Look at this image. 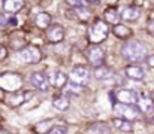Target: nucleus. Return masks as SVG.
<instances>
[{
  "instance_id": "5",
  "label": "nucleus",
  "mask_w": 154,
  "mask_h": 134,
  "mask_svg": "<svg viewBox=\"0 0 154 134\" xmlns=\"http://www.w3.org/2000/svg\"><path fill=\"white\" fill-rule=\"evenodd\" d=\"M115 110H117V113L120 115V116H123L124 119H127V121H135V119H138V116H139V109L136 107V106H133V104H118L117 107H115Z\"/></svg>"
},
{
  "instance_id": "25",
  "label": "nucleus",
  "mask_w": 154,
  "mask_h": 134,
  "mask_svg": "<svg viewBox=\"0 0 154 134\" xmlns=\"http://www.w3.org/2000/svg\"><path fill=\"white\" fill-rule=\"evenodd\" d=\"M66 133H67V128L64 125H54L48 131V134H66Z\"/></svg>"
},
{
  "instance_id": "24",
  "label": "nucleus",
  "mask_w": 154,
  "mask_h": 134,
  "mask_svg": "<svg viewBox=\"0 0 154 134\" xmlns=\"http://www.w3.org/2000/svg\"><path fill=\"white\" fill-rule=\"evenodd\" d=\"M30 97H32V92H26V94H24V97H21V95H20V97H17V95H15V97H12V98L9 100V103H11L12 106H20L21 103L27 101Z\"/></svg>"
},
{
  "instance_id": "18",
  "label": "nucleus",
  "mask_w": 154,
  "mask_h": 134,
  "mask_svg": "<svg viewBox=\"0 0 154 134\" xmlns=\"http://www.w3.org/2000/svg\"><path fill=\"white\" fill-rule=\"evenodd\" d=\"M24 6L23 0H5L3 1V9L6 12H17Z\"/></svg>"
},
{
  "instance_id": "19",
  "label": "nucleus",
  "mask_w": 154,
  "mask_h": 134,
  "mask_svg": "<svg viewBox=\"0 0 154 134\" xmlns=\"http://www.w3.org/2000/svg\"><path fill=\"white\" fill-rule=\"evenodd\" d=\"M112 31H114V34H115L117 37H120V39H127V37L132 36V30H130L129 27H126L124 24H117Z\"/></svg>"
},
{
  "instance_id": "15",
  "label": "nucleus",
  "mask_w": 154,
  "mask_h": 134,
  "mask_svg": "<svg viewBox=\"0 0 154 134\" xmlns=\"http://www.w3.org/2000/svg\"><path fill=\"white\" fill-rule=\"evenodd\" d=\"M35 22H36V25H38L39 28L45 30V28H48L50 24H51V16H50V13H47V12H39V13L36 15V18H35Z\"/></svg>"
},
{
  "instance_id": "28",
  "label": "nucleus",
  "mask_w": 154,
  "mask_h": 134,
  "mask_svg": "<svg viewBox=\"0 0 154 134\" xmlns=\"http://www.w3.org/2000/svg\"><path fill=\"white\" fill-rule=\"evenodd\" d=\"M6 25H8V18L0 13V28H5Z\"/></svg>"
},
{
  "instance_id": "10",
  "label": "nucleus",
  "mask_w": 154,
  "mask_h": 134,
  "mask_svg": "<svg viewBox=\"0 0 154 134\" xmlns=\"http://www.w3.org/2000/svg\"><path fill=\"white\" fill-rule=\"evenodd\" d=\"M141 16V9L136 6H126L121 10V18L126 21H136Z\"/></svg>"
},
{
  "instance_id": "4",
  "label": "nucleus",
  "mask_w": 154,
  "mask_h": 134,
  "mask_svg": "<svg viewBox=\"0 0 154 134\" xmlns=\"http://www.w3.org/2000/svg\"><path fill=\"white\" fill-rule=\"evenodd\" d=\"M18 58L23 63H39L41 58H42V54H41L39 48L27 46V48H24L18 52Z\"/></svg>"
},
{
  "instance_id": "32",
  "label": "nucleus",
  "mask_w": 154,
  "mask_h": 134,
  "mask_svg": "<svg viewBox=\"0 0 154 134\" xmlns=\"http://www.w3.org/2000/svg\"><path fill=\"white\" fill-rule=\"evenodd\" d=\"M121 1H124V3H130L132 0H121Z\"/></svg>"
},
{
  "instance_id": "14",
  "label": "nucleus",
  "mask_w": 154,
  "mask_h": 134,
  "mask_svg": "<svg viewBox=\"0 0 154 134\" xmlns=\"http://www.w3.org/2000/svg\"><path fill=\"white\" fill-rule=\"evenodd\" d=\"M124 72H126V76H127V78L135 79V81H141V79H144V76H145V72H144L139 66H129Z\"/></svg>"
},
{
  "instance_id": "31",
  "label": "nucleus",
  "mask_w": 154,
  "mask_h": 134,
  "mask_svg": "<svg viewBox=\"0 0 154 134\" xmlns=\"http://www.w3.org/2000/svg\"><path fill=\"white\" fill-rule=\"evenodd\" d=\"M147 63L151 66V67H154V55H151V57H148V60H147Z\"/></svg>"
},
{
  "instance_id": "9",
  "label": "nucleus",
  "mask_w": 154,
  "mask_h": 134,
  "mask_svg": "<svg viewBox=\"0 0 154 134\" xmlns=\"http://www.w3.org/2000/svg\"><path fill=\"white\" fill-rule=\"evenodd\" d=\"M117 100L123 104H135L138 101V97L130 89H121V91L117 92Z\"/></svg>"
},
{
  "instance_id": "22",
  "label": "nucleus",
  "mask_w": 154,
  "mask_h": 134,
  "mask_svg": "<svg viewBox=\"0 0 154 134\" xmlns=\"http://www.w3.org/2000/svg\"><path fill=\"white\" fill-rule=\"evenodd\" d=\"M54 127V121L52 119H48V121H41L39 124L35 125V131L38 134H44V133H48Z\"/></svg>"
},
{
  "instance_id": "23",
  "label": "nucleus",
  "mask_w": 154,
  "mask_h": 134,
  "mask_svg": "<svg viewBox=\"0 0 154 134\" xmlns=\"http://www.w3.org/2000/svg\"><path fill=\"white\" fill-rule=\"evenodd\" d=\"M82 87L84 85H79V84H67L66 87H63L64 89V94H67V95H79L81 92H82Z\"/></svg>"
},
{
  "instance_id": "20",
  "label": "nucleus",
  "mask_w": 154,
  "mask_h": 134,
  "mask_svg": "<svg viewBox=\"0 0 154 134\" xmlns=\"http://www.w3.org/2000/svg\"><path fill=\"white\" fill-rule=\"evenodd\" d=\"M52 106H54V109H57V110H60V112H64V110L69 109V98L64 97V95L57 97V98L52 100Z\"/></svg>"
},
{
  "instance_id": "7",
  "label": "nucleus",
  "mask_w": 154,
  "mask_h": 134,
  "mask_svg": "<svg viewBox=\"0 0 154 134\" xmlns=\"http://www.w3.org/2000/svg\"><path fill=\"white\" fill-rule=\"evenodd\" d=\"M30 84H32L35 88L41 89V91H47V89H48V85H50L48 75L44 73V72H35V73L30 76Z\"/></svg>"
},
{
  "instance_id": "3",
  "label": "nucleus",
  "mask_w": 154,
  "mask_h": 134,
  "mask_svg": "<svg viewBox=\"0 0 154 134\" xmlns=\"http://www.w3.org/2000/svg\"><path fill=\"white\" fill-rule=\"evenodd\" d=\"M23 85V78L17 73H3L0 75V88L5 91H17Z\"/></svg>"
},
{
  "instance_id": "33",
  "label": "nucleus",
  "mask_w": 154,
  "mask_h": 134,
  "mask_svg": "<svg viewBox=\"0 0 154 134\" xmlns=\"http://www.w3.org/2000/svg\"><path fill=\"white\" fill-rule=\"evenodd\" d=\"M0 134H9V133H6V131H3V130H0Z\"/></svg>"
},
{
  "instance_id": "21",
  "label": "nucleus",
  "mask_w": 154,
  "mask_h": 134,
  "mask_svg": "<svg viewBox=\"0 0 154 134\" xmlns=\"http://www.w3.org/2000/svg\"><path fill=\"white\" fill-rule=\"evenodd\" d=\"M114 125H115L120 131H124V133L133 131V127H132L130 121H127V119H118V118H115V119H114Z\"/></svg>"
},
{
  "instance_id": "13",
  "label": "nucleus",
  "mask_w": 154,
  "mask_h": 134,
  "mask_svg": "<svg viewBox=\"0 0 154 134\" xmlns=\"http://www.w3.org/2000/svg\"><path fill=\"white\" fill-rule=\"evenodd\" d=\"M48 39L54 42V43H57V42H61L63 39H64V30H63V27H60V25H52L51 28L48 30Z\"/></svg>"
},
{
  "instance_id": "26",
  "label": "nucleus",
  "mask_w": 154,
  "mask_h": 134,
  "mask_svg": "<svg viewBox=\"0 0 154 134\" xmlns=\"http://www.w3.org/2000/svg\"><path fill=\"white\" fill-rule=\"evenodd\" d=\"M66 3L67 4H70V6H73V7H85V1L84 0H66Z\"/></svg>"
},
{
  "instance_id": "12",
  "label": "nucleus",
  "mask_w": 154,
  "mask_h": 134,
  "mask_svg": "<svg viewBox=\"0 0 154 134\" xmlns=\"http://www.w3.org/2000/svg\"><path fill=\"white\" fill-rule=\"evenodd\" d=\"M138 109L139 112L142 113H150L154 110V103L151 100V97H147V95H142L138 98Z\"/></svg>"
},
{
  "instance_id": "11",
  "label": "nucleus",
  "mask_w": 154,
  "mask_h": 134,
  "mask_svg": "<svg viewBox=\"0 0 154 134\" xmlns=\"http://www.w3.org/2000/svg\"><path fill=\"white\" fill-rule=\"evenodd\" d=\"M48 79H50V84L54 85L55 88H63L64 84H66V81H67V76L63 72L55 70V72H52L51 75L48 76Z\"/></svg>"
},
{
  "instance_id": "30",
  "label": "nucleus",
  "mask_w": 154,
  "mask_h": 134,
  "mask_svg": "<svg viewBox=\"0 0 154 134\" xmlns=\"http://www.w3.org/2000/svg\"><path fill=\"white\" fill-rule=\"evenodd\" d=\"M17 22H18V19H17L15 16H11V18L8 19V25H17Z\"/></svg>"
},
{
  "instance_id": "29",
  "label": "nucleus",
  "mask_w": 154,
  "mask_h": 134,
  "mask_svg": "<svg viewBox=\"0 0 154 134\" xmlns=\"http://www.w3.org/2000/svg\"><path fill=\"white\" fill-rule=\"evenodd\" d=\"M6 55H8V51H6V48L0 45V60H3V58H6Z\"/></svg>"
},
{
  "instance_id": "16",
  "label": "nucleus",
  "mask_w": 154,
  "mask_h": 134,
  "mask_svg": "<svg viewBox=\"0 0 154 134\" xmlns=\"http://www.w3.org/2000/svg\"><path fill=\"white\" fill-rule=\"evenodd\" d=\"M114 76V72H112V69L111 67H106V66H97L96 67V70H94V78L96 79H109V78H112Z\"/></svg>"
},
{
  "instance_id": "35",
  "label": "nucleus",
  "mask_w": 154,
  "mask_h": 134,
  "mask_svg": "<svg viewBox=\"0 0 154 134\" xmlns=\"http://www.w3.org/2000/svg\"><path fill=\"white\" fill-rule=\"evenodd\" d=\"M153 97H151V100H153V103H154V91H153V94H151Z\"/></svg>"
},
{
  "instance_id": "6",
  "label": "nucleus",
  "mask_w": 154,
  "mask_h": 134,
  "mask_svg": "<svg viewBox=\"0 0 154 134\" xmlns=\"http://www.w3.org/2000/svg\"><path fill=\"white\" fill-rule=\"evenodd\" d=\"M70 81L75 82V84H79V85H85L88 82V78H90V73L87 70V67L84 66H76L72 69L70 75H69Z\"/></svg>"
},
{
  "instance_id": "1",
  "label": "nucleus",
  "mask_w": 154,
  "mask_h": 134,
  "mask_svg": "<svg viewBox=\"0 0 154 134\" xmlns=\"http://www.w3.org/2000/svg\"><path fill=\"white\" fill-rule=\"evenodd\" d=\"M123 57L130 63H139L147 57V46L139 40H129L121 49Z\"/></svg>"
},
{
  "instance_id": "8",
  "label": "nucleus",
  "mask_w": 154,
  "mask_h": 134,
  "mask_svg": "<svg viewBox=\"0 0 154 134\" xmlns=\"http://www.w3.org/2000/svg\"><path fill=\"white\" fill-rule=\"evenodd\" d=\"M87 57H88V61H90L93 66L97 67V66H102L103 60H105V52H103L102 48H99V46H93V48H90Z\"/></svg>"
},
{
  "instance_id": "17",
  "label": "nucleus",
  "mask_w": 154,
  "mask_h": 134,
  "mask_svg": "<svg viewBox=\"0 0 154 134\" xmlns=\"http://www.w3.org/2000/svg\"><path fill=\"white\" fill-rule=\"evenodd\" d=\"M105 21L108 22V24H118V19H120V13H118V10L115 9V7H106L105 9Z\"/></svg>"
},
{
  "instance_id": "34",
  "label": "nucleus",
  "mask_w": 154,
  "mask_h": 134,
  "mask_svg": "<svg viewBox=\"0 0 154 134\" xmlns=\"http://www.w3.org/2000/svg\"><path fill=\"white\" fill-rule=\"evenodd\" d=\"M88 1H94V3H97V1H100V0H88Z\"/></svg>"
},
{
  "instance_id": "27",
  "label": "nucleus",
  "mask_w": 154,
  "mask_h": 134,
  "mask_svg": "<svg viewBox=\"0 0 154 134\" xmlns=\"http://www.w3.org/2000/svg\"><path fill=\"white\" fill-rule=\"evenodd\" d=\"M147 31H148L151 36H154V19L148 21V24H147Z\"/></svg>"
},
{
  "instance_id": "2",
  "label": "nucleus",
  "mask_w": 154,
  "mask_h": 134,
  "mask_svg": "<svg viewBox=\"0 0 154 134\" xmlns=\"http://www.w3.org/2000/svg\"><path fill=\"white\" fill-rule=\"evenodd\" d=\"M108 33H109L108 24H105V21L102 19H96L88 30V39L91 43H100L106 39Z\"/></svg>"
}]
</instances>
